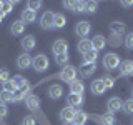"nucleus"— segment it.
I'll use <instances>...</instances> for the list:
<instances>
[{
    "label": "nucleus",
    "instance_id": "3",
    "mask_svg": "<svg viewBox=\"0 0 133 125\" xmlns=\"http://www.w3.org/2000/svg\"><path fill=\"white\" fill-rule=\"evenodd\" d=\"M58 77L62 78L63 82H68V83H72L73 80H77V68L75 67H72V65H65L63 68H62V72L58 73Z\"/></svg>",
    "mask_w": 133,
    "mask_h": 125
},
{
    "label": "nucleus",
    "instance_id": "4",
    "mask_svg": "<svg viewBox=\"0 0 133 125\" xmlns=\"http://www.w3.org/2000/svg\"><path fill=\"white\" fill-rule=\"evenodd\" d=\"M75 115H77V108L66 105V107L62 108V112H60V120L62 122H66V123H73Z\"/></svg>",
    "mask_w": 133,
    "mask_h": 125
},
{
    "label": "nucleus",
    "instance_id": "39",
    "mask_svg": "<svg viewBox=\"0 0 133 125\" xmlns=\"http://www.w3.org/2000/svg\"><path fill=\"white\" fill-rule=\"evenodd\" d=\"M125 45H127V48L133 50V32H131V33H128V35L125 37Z\"/></svg>",
    "mask_w": 133,
    "mask_h": 125
},
{
    "label": "nucleus",
    "instance_id": "41",
    "mask_svg": "<svg viewBox=\"0 0 133 125\" xmlns=\"http://www.w3.org/2000/svg\"><path fill=\"white\" fill-rule=\"evenodd\" d=\"M123 7H133V2L131 0H123V2H120Z\"/></svg>",
    "mask_w": 133,
    "mask_h": 125
},
{
    "label": "nucleus",
    "instance_id": "43",
    "mask_svg": "<svg viewBox=\"0 0 133 125\" xmlns=\"http://www.w3.org/2000/svg\"><path fill=\"white\" fill-rule=\"evenodd\" d=\"M2 7H3V2H0V12H2Z\"/></svg>",
    "mask_w": 133,
    "mask_h": 125
},
{
    "label": "nucleus",
    "instance_id": "1",
    "mask_svg": "<svg viewBox=\"0 0 133 125\" xmlns=\"http://www.w3.org/2000/svg\"><path fill=\"white\" fill-rule=\"evenodd\" d=\"M48 65H50V62H48V57L47 55H43V53H38V55H35L33 57V60H32V67L35 68V72H45V70L48 68Z\"/></svg>",
    "mask_w": 133,
    "mask_h": 125
},
{
    "label": "nucleus",
    "instance_id": "13",
    "mask_svg": "<svg viewBox=\"0 0 133 125\" xmlns=\"http://www.w3.org/2000/svg\"><path fill=\"white\" fill-rule=\"evenodd\" d=\"M25 103H27V107L30 108L32 112H37L40 108V98L37 97V95H28V97L25 98Z\"/></svg>",
    "mask_w": 133,
    "mask_h": 125
},
{
    "label": "nucleus",
    "instance_id": "14",
    "mask_svg": "<svg viewBox=\"0 0 133 125\" xmlns=\"http://www.w3.org/2000/svg\"><path fill=\"white\" fill-rule=\"evenodd\" d=\"M22 22L27 25V23H33L37 20V12H33V10H30V8H25V10L22 12Z\"/></svg>",
    "mask_w": 133,
    "mask_h": 125
},
{
    "label": "nucleus",
    "instance_id": "35",
    "mask_svg": "<svg viewBox=\"0 0 133 125\" xmlns=\"http://www.w3.org/2000/svg\"><path fill=\"white\" fill-rule=\"evenodd\" d=\"M7 80H10V72H8V68H0V82L5 83Z\"/></svg>",
    "mask_w": 133,
    "mask_h": 125
},
{
    "label": "nucleus",
    "instance_id": "33",
    "mask_svg": "<svg viewBox=\"0 0 133 125\" xmlns=\"http://www.w3.org/2000/svg\"><path fill=\"white\" fill-rule=\"evenodd\" d=\"M14 5L15 2H3V7H2V14L3 15H8L12 10H14Z\"/></svg>",
    "mask_w": 133,
    "mask_h": 125
},
{
    "label": "nucleus",
    "instance_id": "29",
    "mask_svg": "<svg viewBox=\"0 0 133 125\" xmlns=\"http://www.w3.org/2000/svg\"><path fill=\"white\" fill-rule=\"evenodd\" d=\"M98 8V2H85V14H95Z\"/></svg>",
    "mask_w": 133,
    "mask_h": 125
},
{
    "label": "nucleus",
    "instance_id": "16",
    "mask_svg": "<svg viewBox=\"0 0 133 125\" xmlns=\"http://www.w3.org/2000/svg\"><path fill=\"white\" fill-rule=\"evenodd\" d=\"M97 70V65L95 64H82L80 65V75L82 77H91Z\"/></svg>",
    "mask_w": 133,
    "mask_h": 125
},
{
    "label": "nucleus",
    "instance_id": "45",
    "mask_svg": "<svg viewBox=\"0 0 133 125\" xmlns=\"http://www.w3.org/2000/svg\"><path fill=\"white\" fill-rule=\"evenodd\" d=\"M73 125H78V123H73Z\"/></svg>",
    "mask_w": 133,
    "mask_h": 125
},
{
    "label": "nucleus",
    "instance_id": "27",
    "mask_svg": "<svg viewBox=\"0 0 133 125\" xmlns=\"http://www.w3.org/2000/svg\"><path fill=\"white\" fill-rule=\"evenodd\" d=\"M72 12L75 14H85V2H72Z\"/></svg>",
    "mask_w": 133,
    "mask_h": 125
},
{
    "label": "nucleus",
    "instance_id": "18",
    "mask_svg": "<svg viewBox=\"0 0 133 125\" xmlns=\"http://www.w3.org/2000/svg\"><path fill=\"white\" fill-rule=\"evenodd\" d=\"M91 43H93V50L95 52H98V50H103L107 47V40L103 35H95L93 40H91Z\"/></svg>",
    "mask_w": 133,
    "mask_h": 125
},
{
    "label": "nucleus",
    "instance_id": "28",
    "mask_svg": "<svg viewBox=\"0 0 133 125\" xmlns=\"http://www.w3.org/2000/svg\"><path fill=\"white\" fill-rule=\"evenodd\" d=\"M88 120V115L85 114V112H80V110H77V115H75V120H73V123H78V125H83Z\"/></svg>",
    "mask_w": 133,
    "mask_h": 125
},
{
    "label": "nucleus",
    "instance_id": "10",
    "mask_svg": "<svg viewBox=\"0 0 133 125\" xmlns=\"http://www.w3.org/2000/svg\"><path fill=\"white\" fill-rule=\"evenodd\" d=\"M110 30H111V33H113V35L122 37V35H125V33H127V25H125L123 22H111V23H110Z\"/></svg>",
    "mask_w": 133,
    "mask_h": 125
},
{
    "label": "nucleus",
    "instance_id": "5",
    "mask_svg": "<svg viewBox=\"0 0 133 125\" xmlns=\"http://www.w3.org/2000/svg\"><path fill=\"white\" fill-rule=\"evenodd\" d=\"M53 12L50 10H45L43 15L40 17V27L43 28V30H50V28H53Z\"/></svg>",
    "mask_w": 133,
    "mask_h": 125
},
{
    "label": "nucleus",
    "instance_id": "2",
    "mask_svg": "<svg viewBox=\"0 0 133 125\" xmlns=\"http://www.w3.org/2000/svg\"><path fill=\"white\" fill-rule=\"evenodd\" d=\"M103 67H105L107 70H115V68H118L120 67V58L116 53L113 52H110V53H107L105 57H103Z\"/></svg>",
    "mask_w": 133,
    "mask_h": 125
},
{
    "label": "nucleus",
    "instance_id": "31",
    "mask_svg": "<svg viewBox=\"0 0 133 125\" xmlns=\"http://www.w3.org/2000/svg\"><path fill=\"white\" fill-rule=\"evenodd\" d=\"M123 110H125V114L133 115V98H128L127 102H123Z\"/></svg>",
    "mask_w": 133,
    "mask_h": 125
},
{
    "label": "nucleus",
    "instance_id": "36",
    "mask_svg": "<svg viewBox=\"0 0 133 125\" xmlns=\"http://www.w3.org/2000/svg\"><path fill=\"white\" fill-rule=\"evenodd\" d=\"M102 80H103V83H105V89H107V90H108V89H111V87L115 85V80H113V77H110V75L103 77Z\"/></svg>",
    "mask_w": 133,
    "mask_h": 125
},
{
    "label": "nucleus",
    "instance_id": "11",
    "mask_svg": "<svg viewBox=\"0 0 133 125\" xmlns=\"http://www.w3.org/2000/svg\"><path fill=\"white\" fill-rule=\"evenodd\" d=\"M20 45H22V48H23V50H27V53H28V50H33V48H35V45H37V39H35L33 35H27V37H23V39H22Z\"/></svg>",
    "mask_w": 133,
    "mask_h": 125
},
{
    "label": "nucleus",
    "instance_id": "24",
    "mask_svg": "<svg viewBox=\"0 0 133 125\" xmlns=\"http://www.w3.org/2000/svg\"><path fill=\"white\" fill-rule=\"evenodd\" d=\"M100 122H102L103 125H115L116 118H115V115L111 114V112H107L105 115H102V117H100Z\"/></svg>",
    "mask_w": 133,
    "mask_h": 125
},
{
    "label": "nucleus",
    "instance_id": "34",
    "mask_svg": "<svg viewBox=\"0 0 133 125\" xmlns=\"http://www.w3.org/2000/svg\"><path fill=\"white\" fill-rule=\"evenodd\" d=\"M25 98H27V93H25V92L18 90V89L14 92V102H22V100H25Z\"/></svg>",
    "mask_w": 133,
    "mask_h": 125
},
{
    "label": "nucleus",
    "instance_id": "12",
    "mask_svg": "<svg viewBox=\"0 0 133 125\" xmlns=\"http://www.w3.org/2000/svg\"><path fill=\"white\" fill-rule=\"evenodd\" d=\"M66 102L70 103V107L80 108L83 105V95H80V93H70L68 98H66Z\"/></svg>",
    "mask_w": 133,
    "mask_h": 125
},
{
    "label": "nucleus",
    "instance_id": "19",
    "mask_svg": "<svg viewBox=\"0 0 133 125\" xmlns=\"http://www.w3.org/2000/svg\"><path fill=\"white\" fill-rule=\"evenodd\" d=\"M105 83H103L102 78H98V80H93L91 82V92H93L95 95H102L103 92H105Z\"/></svg>",
    "mask_w": 133,
    "mask_h": 125
},
{
    "label": "nucleus",
    "instance_id": "38",
    "mask_svg": "<svg viewBox=\"0 0 133 125\" xmlns=\"http://www.w3.org/2000/svg\"><path fill=\"white\" fill-rule=\"evenodd\" d=\"M22 125H37V120H35V117H33V115H27V117H23V120H22Z\"/></svg>",
    "mask_w": 133,
    "mask_h": 125
},
{
    "label": "nucleus",
    "instance_id": "21",
    "mask_svg": "<svg viewBox=\"0 0 133 125\" xmlns=\"http://www.w3.org/2000/svg\"><path fill=\"white\" fill-rule=\"evenodd\" d=\"M10 32L14 33V35H22V33L25 32V23L22 22V20H15V22H12Z\"/></svg>",
    "mask_w": 133,
    "mask_h": 125
},
{
    "label": "nucleus",
    "instance_id": "8",
    "mask_svg": "<svg viewBox=\"0 0 133 125\" xmlns=\"http://www.w3.org/2000/svg\"><path fill=\"white\" fill-rule=\"evenodd\" d=\"M107 108H108V112L115 114V112H118L120 108H123V100L120 98V97H111V98H108Z\"/></svg>",
    "mask_w": 133,
    "mask_h": 125
},
{
    "label": "nucleus",
    "instance_id": "9",
    "mask_svg": "<svg viewBox=\"0 0 133 125\" xmlns=\"http://www.w3.org/2000/svg\"><path fill=\"white\" fill-rule=\"evenodd\" d=\"M32 60H33V58L25 52V53H22V55L17 57V67L22 68V70H27L28 67H32Z\"/></svg>",
    "mask_w": 133,
    "mask_h": 125
},
{
    "label": "nucleus",
    "instance_id": "32",
    "mask_svg": "<svg viewBox=\"0 0 133 125\" xmlns=\"http://www.w3.org/2000/svg\"><path fill=\"white\" fill-rule=\"evenodd\" d=\"M3 90H7V92H14L17 90V85H15V82H14V78H10V80H7L5 83H3Z\"/></svg>",
    "mask_w": 133,
    "mask_h": 125
},
{
    "label": "nucleus",
    "instance_id": "30",
    "mask_svg": "<svg viewBox=\"0 0 133 125\" xmlns=\"http://www.w3.org/2000/svg\"><path fill=\"white\" fill-rule=\"evenodd\" d=\"M55 64L65 67L66 64H68V53H60V55H55Z\"/></svg>",
    "mask_w": 133,
    "mask_h": 125
},
{
    "label": "nucleus",
    "instance_id": "23",
    "mask_svg": "<svg viewBox=\"0 0 133 125\" xmlns=\"http://www.w3.org/2000/svg\"><path fill=\"white\" fill-rule=\"evenodd\" d=\"M66 23V18L63 14H55L53 15V28H63Z\"/></svg>",
    "mask_w": 133,
    "mask_h": 125
},
{
    "label": "nucleus",
    "instance_id": "40",
    "mask_svg": "<svg viewBox=\"0 0 133 125\" xmlns=\"http://www.w3.org/2000/svg\"><path fill=\"white\" fill-rule=\"evenodd\" d=\"M8 115V108L5 103H0V118H3V117Z\"/></svg>",
    "mask_w": 133,
    "mask_h": 125
},
{
    "label": "nucleus",
    "instance_id": "17",
    "mask_svg": "<svg viewBox=\"0 0 133 125\" xmlns=\"http://www.w3.org/2000/svg\"><path fill=\"white\" fill-rule=\"evenodd\" d=\"M120 73L123 77H128V75H133V62L131 60H125L120 64Z\"/></svg>",
    "mask_w": 133,
    "mask_h": 125
},
{
    "label": "nucleus",
    "instance_id": "37",
    "mask_svg": "<svg viewBox=\"0 0 133 125\" xmlns=\"http://www.w3.org/2000/svg\"><path fill=\"white\" fill-rule=\"evenodd\" d=\"M27 8H30V10L35 12V10H38V8H42V2H40V0H30Z\"/></svg>",
    "mask_w": 133,
    "mask_h": 125
},
{
    "label": "nucleus",
    "instance_id": "42",
    "mask_svg": "<svg viewBox=\"0 0 133 125\" xmlns=\"http://www.w3.org/2000/svg\"><path fill=\"white\" fill-rule=\"evenodd\" d=\"M3 17H5V15H3L2 12H0V22H2V20H3Z\"/></svg>",
    "mask_w": 133,
    "mask_h": 125
},
{
    "label": "nucleus",
    "instance_id": "22",
    "mask_svg": "<svg viewBox=\"0 0 133 125\" xmlns=\"http://www.w3.org/2000/svg\"><path fill=\"white\" fill-rule=\"evenodd\" d=\"M83 90H85V85H83V82H80L78 78L70 83V93H80V95H83Z\"/></svg>",
    "mask_w": 133,
    "mask_h": 125
},
{
    "label": "nucleus",
    "instance_id": "25",
    "mask_svg": "<svg viewBox=\"0 0 133 125\" xmlns=\"http://www.w3.org/2000/svg\"><path fill=\"white\" fill-rule=\"evenodd\" d=\"M10 102H14V93L12 92H7V90H2L0 92V103H10Z\"/></svg>",
    "mask_w": 133,
    "mask_h": 125
},
{
    "label": "nucleus",
    "instance_id": "44",
    "mask_svg": "<svg viewBox=\"0 0 133 125\" xmlns=\"http://www.w3.org/2000/svg\"><path fill=\"white\" fill-rule=\"evenodd\" d=\"M131 98H133V90H131Z\"/></svg>",
    "mask_w": 133,
    "mask_h": 125
},
{
    "label": "nucleus",
    "instance_id": "15",
    "mask_svg": "<svg viewBox=\"0 0 133 125\" xmlns=\"http://www.w3.org/2000/svg\"><path fill=\"white\" fill-rule=\"evenodd\" d=\"M93 50V43H91V40L90 39H82L80 42H78V52L80 53H88V52H91Z\"/></svg>",
    "mask_w": 133,
    "mask_h": 125
},
{
    "label": "nucleus",
    "instance_id": "26",
    "mask_svg": "<svg viewBox=\"0 0 133 125\" xmlns=\"http://www.w3.org/2000/svg\"><path fill=\"white\" fill-rule=\"evenodd\" d=\"M98 58V52H95V50H91V52L85 53L83 55V64H95Z\"/></svg>",
    "mask_w": 133,
    "mask_h": 125
},
{
    "label": "nucleus",
    "instance_id": "7",
    "mask_svg": "<svg viewBox=\"0 0 133 125\" xmlns=\"http://www.w3.org/2000/svg\"><path fill=\"white\" fill-rule=\"evenodd\" d=\"M52 50H53V53H55V55H60V53H68V43H66L63 39H58V40L53 42Z\"/></svg>",
    "mask_w": 133,
    "mask_h": 125
},
{
    "label": "nucleus",
    "instance_id": "6",
    "mask_svg": "<svg viewBox=\"0 0 133 125\" xmlns=\"http://www.w3.org/2000/svg\"><path fill=\"white\" fill-rule=\"evenodd\" d=\"M90 30H91V25H90V22H87V20H82V22H78L75 25V33H77L78 37H83V39L90 33Z\"/></svg>",
    "mask_w": 133,
    "mask_h": 125
},
{
    "label": "nucleus",
    "instance_id": "20",
    "mask_svg": "<svg viewBox=\"0 0 133 125\" xmlns=\"http://www.w3.org/2000/svg\"><path fill=\"white\" fill-rule=\"evenodd\" d=\"M62 95H63V89H62L60 85H52L48 89V97L50 98L58 100V98H62Z\"/></svg>",
    "mask_w": 133,
    "mask_h": 125
}]
</instances>
